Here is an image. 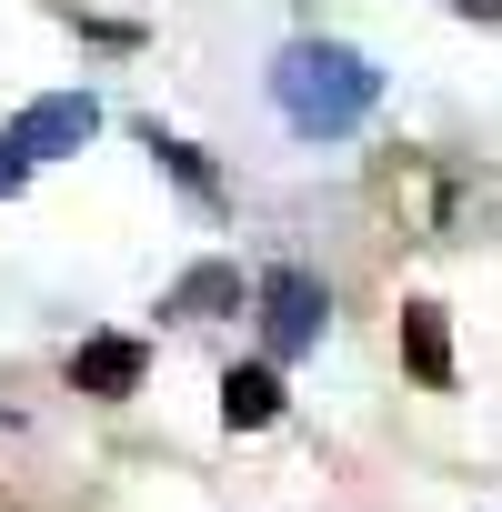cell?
<instances>
[{
  "mask_svg": "<svg viewBox=\"0 0 502 512\" xmlns=\"http://www.w3.org/2000/svg\"><path fill=\"white\" fill-rule=\"evenodd\" d=\"M402 362H412L432 392H452V332H442V302H402Z\"/></svg>",
  "mask_w": 502,
  "mask_h": 512,
  "instance_id": "5b68a950",
  "label": "cell"
},
{
  "mask_svg": "<svg viewBox=\"0 0 502 512\" xmlns=\"http://www.w3.org/2000/svg\"><path fill=\"white\" fill-rule=\"evenodd\" d=\"M452 11H472V21H502V0H452Z\"/></svg>",
  "mask_w": 502,
  "mask_h": 512,
  "instance_id": "9c48e42d",
  "label": "cell"
},
{
  "mask_svg": "<svg viewBox=\"0 0 502 512\" xmlns=\"http://www.w3.org/2000/svg\"><path fill=\"white\" fill-rule=\"evenodd\" d=\"M21 181H31V151H21V141H0V201H11Z\"/></svg>",
  "mask_w": 502,
  "mask_h": 512,
  "instance_id": "ba28073f",
  "label": "cell"
},
{
  "mask_svg": "<svg viewBox=\"0 0 502 512\" xmlns=\"http://www.w3.org/2000/svg\"><path fill=\"white\" fill-rule=\"evenodd\" d=\"M282 412V372H221V422L231 432H262Z\"/></svg>",
  "mask_w": 502,
  "mask_h": 512,
  "instance_id": "52a82bcc",
  "label": "cell"
},
{
  "mask_svg": "<svg viewBox=\"0 0 502 512\" xmlns=\"http://www.w3.org/2000/svg\"><path fill=\"white\" fill-rule=\"evenodd\" d=\"M272 101H282V121H292V131L342 141V131H362V121H372L382 71H372L362 51H342V41H292V51L272 61Z\"/></svg>",
  "mask_w": 502,
  "mask_h": 512,
  "instance_id": "6da1fadb",
  "label": "cell"
},
{
  "mask_svg": "<svg viewBox=\"0 0 502 512\" xmlns=\"http://www.w3.org/2000/svg\"><path fill=\"white\" fill-rule=\"evenodd\" d=\"M322 282L302 272V262H282V272H262V342H272V362H302L312 342H322Z\"/></svg>",
  "mask_w": 502,
  "mask_h": 512,
  "instance_id": "7a4b0ae2",
  "label": "cell"
},
{
  "mask_svg": "<svg viewBox=\"0 0 502 512\" xmlns=\"http://www.w3.org/2000/svg\"><path fill=\"white\" fill-rule=\"evenodd\" d=\"M91 131H101V101H91V91H41V101L11 121V141H21L31 161H51V151H81Z\"/></svg>",
  "mask_w": 502,
  "mask_h": 512,
  "instance_id": "3957f363",
  "label": "cell"
},
{
  "mask_svg": "<svg viewBox=\"0 0 502 512\" xmlns=\"http://www.w3.org/2000/svg\"><path fill=\"white\" fill-rule=\"evenodd\" d=\"M231 302H241V272H231V262H191V272L171 282V312H181V322H211V312H231Z\"/></svg>",
  "mask_w": 502,
  "mask_h": 512,
  "instance_id": "8992f818",
  "label": "cell"
},
{
  "mask_svg": "<svg viewBox=\"0 0 502 512\" xmlns=\"http://www.w3.org/2000/svg\"><path fill=\"white\" fill-rule=\"evenodd\" d=\"M141 372H151V352H141L131 332H101V342H81V352H71V382H81V392H101V402L141 392Z\"/></svg>",
  "mask_w": 502,
  "mask_h": 512,
  "instance_id": "277c9868",
  "label": "cell"
}]
</instances>
